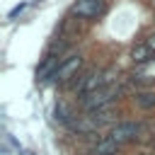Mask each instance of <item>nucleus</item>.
<instances>
[{
  "label": "nucleus",
  "mask_w": 155,
  "mask_h": 155,
  "mask_svg": "<svg viewBox=\"0 0 155 155\" xmlns=\"http://www.w3.org/2000/svg\"><path fill=\"white\" fill-rule=\"evenodd\" d=\"M119 87L116 85H109V87H102V90H97V92H92V94H87V97H82L80 99V107L87 111V114H92V111H102V109H109L111 107V102L114 99H119Z\"/></svg>",
  "instance_id": "f257e3e1"
},
{
  "label": "nucleus",
  "mask_w": 155,
  "mask_h": 155,
  "mask_svg": "<svg viewBox=\"0 0 155 155\" xmlns=\"http://www.w3.org/2000/svg\"><path fill=\"white\" fill-rule=\"evenodd\" d=\"M109 138L119 145H126V143H133V140H140L143 138V126L136 124V121H119L109 128Z\"/></svg>",
  "instance_id": "f03ea898"
},
{
  "label": "nucleus",
  "mask_w": 155,
  "mask_h": 155,
  "mask_svg": "<svg viewBox=\"0 0 155 155\" xmlns=\"http://www.w3.org/2000/svg\"><path fill=\"white\" fill-rule=\"evenodd\" d=\"M80 65H82V56H80V53H70V56H65V58L61 61L58 70L53 73V80H56V82H68L70 78L78 75Z\"/></svg>",
  "instance_id": "7ed1b4c3"
},
{
  "label": "nucleus",
  "mask_w": 155,
  "mask_h": 155,
  "mask_svg": "<svg viewBox=\"0 0 155 155\" xmlns=\"http://www.w3.org/2000/svg\"><path fill=\"white\" fill-rule=\"evenodd\" d=\"M104 10H107L104 0H78L73 5V15H78L80 19H97Z\"/></svg>",
  "instance_id": "20e7f679"
},
{
  "label": "nucleus",
  "mask_w": 155,
  "mask_h": 155,
  "mask_svg": "<svg viewBox=\"0 0 155 155\" xmlns=\"http://www.w3.org/2000/svg\"><path fill=\"white\" fill-rule=\"evenodd\" d=\"M119 143H114L109 136L104 138H97L90 148H87V155H119Z\"/></svg>",
  "instance_id": "39448f33"
},
{
  "label": "nucleus",
  "mask_w": 155,
  "mask_h": 155,
  "mask_svg": "<svg viewBox=\"0 0 155 155\" xmlns=\"http://www.w3.org/2000/svg\"><path fill=\"white\" fill-rule=\"evenodd\" d=\"M133 104L138 109H155V90H140L133 94Z\"/></svg>",
  "instance_id": "423d86ee"
},
{
  "label": "nucleus",
  "mask_w": 155,
  "mask_h": 155,
  "mask_svg": "<svg viewBox=\"0 0 155 155\" xmlns=\"http://www.w3.org/2000/svg\"><path fill=\"white\" fill-rule=\"evenodd\" d=\"M150 51H153V48H150L148 44H138V46H133V51H131V61H133V63H138V65H143V63L153 61Z\"/></svg>",
  "instance_id": "0eeeda50"
},
{
  "label": "nucleus",
  "mask_w": 155,
  "mask_h": 155,
  "mask_svg": "<svg viewBox=\"0 0 155 155\" xmlns=\"http://www.w3.org/2000/svg\"><path fill=\"white\" fill-rule=\"evenodd\" d=\"M56 121H58L61 126H73V124H75V121H73V114H70V109H68V104H63V102L56 104Z\"/></svg>",
  "instance_id": "6e6552de"
},
{
  "label": "nucleus",
  "mask_w": 155,
  "mask_h": 155,
  "mask_svg": "<svg viewBox=\"0 0 155 155\" xmlns=\"http://www.w3.org/2000/svg\"><path fill=\"white\" fill-rule=\"evenodd\" d=\"M148 46H150V48H155V36H150V39H148Z\"/></svg>",
  "instance_id": "1a4fd4ad"
},
{
  "label": "nucleus",
  "mask_w": 155,
  "mask_h": 155,
  "mask_svg": "<svg viewBox=\"0 0 155 155\" xmlns=\"http://www.w3.org/2000/svg\"><path fill=\"white\" fill-rule=\"evenodd\" d=\"M136 155H155V153H136Z\"/></svg>",
  "instance_id": "9d476101"
}]
</instances>
